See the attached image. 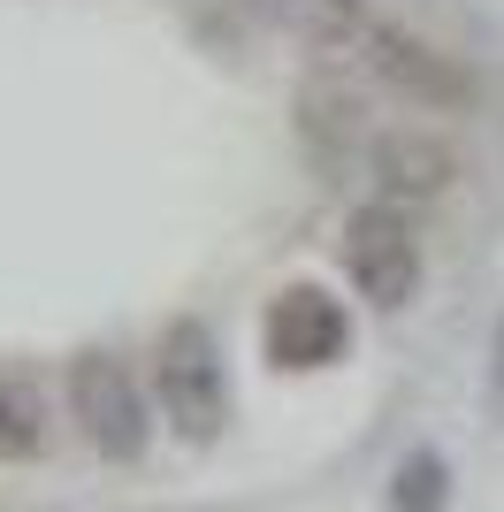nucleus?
Segmentation results:
<instances>
[{
	"label": "nucleus",
	"mask_w": 504,
	"mask_h": 512,
	"mask_svg": "<svg viewBox=\"0 0 504 512\" xmlns=\"http://www.w3.org/2000/svg\"><path fill=\"white\" fill-rule=\"evenodd\" d=\"M153 398H161V421L184 436V444H214L222 421H230V367H222V337H214L199 314H176L153 344Z\"/></svg>",
	"instance_id": "nucleus-1"
},
{
	"label": "nucleus",
	"mask_w": 504,
	"mask_h": 512,
	"mask_svg": "<svg viewBox=\"0 0 504 512\" xmlns=\"http://www.w3.org/2000/svg\"><path fill=\"white\" fill-rule=\"evenodd\" d=\"M344 276L352 291L375 314H405L420 299V276H428V260H420V230H413V207L398 199H359L344 214Z\"/></svg>",
	"instance_id": "nucleus-2"
},
{
	"label": "nucleus",
	"mask_w": 504,
	"mask_h": 512,
	"mask_svg": "<svg viewBox=\"0 0 504 512\" xmlns=\"http://www.w3.org/2000/svg\"><path fill=\"white\" fill-rule=\"evenodd\" d=\"M62 390H69V421H77V436L100 451V459H115V467L146 459L153 406H146V390H138V375H130L123 352H77Z\"/></svg>",
	"instance_id": "nucleus-3"
},
{
	"label": "nucleus",
	"mask_w": 504,
	"mask_h": 512,
	"mask_svg": "<svg viewBox=\"0 0 504 512\" xmlns=\"http://www.w3.org/2000/svg\"><path fill=\"white\" fill-rule=\"evenodd\" d=\"M375 115H367V92L344 77V69H314L306 85H298V146L314 161L321 176H352L367 169V153H375Z\"/></svg>",
	"instance_id": "nucleus-4"
},
{
	"label": "nucleus",
	"mask_w": 504,
	"mask_h": 512,
	"mask_svg": "<svg viewBox=\"0 0 504 512\" xmlns=\"http://www.w3.org/2000/svg\"><path fill=\"white\" fill-rule=\"evenodd\" d=\"M352 54L367 62V77H375L382 92H398L405 107H428V115H443V107H466V77L451 54H436L428 39H413V31H398V23H367L352 39Z\"/></svg>",
	"instance_id": "nucleus-5"
},
{
	"label": "nucleus",
	"mask_w": 504,
	"mask_h": 512,
	"mask_svg": "<svg viewBox=\"0 0 504 512\" xmlns=\"http://www.w3.org/2000/svg\"><path fill=\"white\" fill-rule=\"evenodd\" d=\"M344 352H352V314L321 283H291L268 306V360L275 367H336Z\"/></svg>",
	"instance_id": "nucleus-6"
},
{
	"label": "nucleus",
	"mask_w": 504,
	"mask_h": 512,
	"mask_svg": "<svg viewBox=\"0 0 504 512\" xmlns=\"http://www.w3.org/2000/svg\"><path fill=\"white\" fill-rule=\"evenodd\" d=\"M367 176H375V192H382V199H398V207H436V199L459 184V153L443 146L436 130L398 123V130H382V138H375V153H367Z\"/></svg>",
	"instance_id": "nucleus-7"
},
{
	"label": "nucleus",
	"mask_w": 504,
	"mask_h": 512,
	"mask_svg": "<svg viewBox=\"0 0 504 512\" xmlns=\"http://www.w3.org/2000/svg\"><path fill=\"white\" fill-rule=\"evenodd\" d=\"M54 444V413H46V390L16 367H0V467H23V459H46Z\"/></svg>",
	"instance_id": "nucleus-8"
},
{
	"label": "nucleus",
	"mask_w": 504,
	"mask_h": 512,
	"mask_svg": "<svg viewBox=\"0 0 504 512\" xmlns=\"http://www.w3.org/2000/svg\"><path fill=\"white\" fill-rule=\"evenodd\" d=\"M390 512H451V459L436 444H413L390 467Z\"/></svg>",
	"instance_id": "nucleus-9"
},
{
	"label": "nucleus",
	"mask_w": 504,
	"mask_h": 512,
	"mask_svg": "<svg viewBox=\"0 0 504 512\" xmlns=\"http://www.w3.org/2000/svg\"><path fill=\"white\" fill-rule=\"evenodd\" d=\"M283 16L291 23H306L314 39H329V46H352L359 31H367V0H283Z\"/></svg>",
	"instance_id": "nucleus-10"
},
{
	"label": "nucleus",
	"mask_w": 504,
	"mask_h": 512,
	"mask_svg": "<svg viewBox=\"0 0 504 512\" xmlns=\"http://www.w3.org/2000/svg\"><path fill=\"white\" fill-rule=\"evenodd\" d=\"M489 421L504 428V314H497V329H489Z\"/></svg>",
	"instance_id": "nucleus-11"
}]
</instances>
